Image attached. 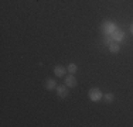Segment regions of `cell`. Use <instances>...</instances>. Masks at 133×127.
Masks as SVG:
<instances>
[{"label": "cell", "mask_w": 133, "mask_h": 127, "mask_svg": "<svg viewBox=\"0 0 133 127\" xmlns=\"http://www.w3.org/2000/svg\"><path fill=\"white\" fill-rule=\"evenodd\" d=\"M88 96H89V99L92 102H99L103 97V95H102V90L99 88H92L88 92Z\"/></svg>", "instance_id": "2"}, {"label": "cell", "mask_w": 133, "mask_h": 127, "mask_svg": "<svg viewBox=\"0 0 133 127\" xmlns=\"http://www.w3.org/2000/svg\"><path fill=\"white\" fill-rule=\"evenodd\" d=\"M66 71H68L69 74H75V72L78 71V66H77V64H69V65L66 66Z\"/></svg>", "instance_id": "10"}, {"label": "cell", "mask_w": 133, "mask_h": 127, "mask_svg": "<svg viewBox=\"0 0 133 127\" xmlns=\"http://www.w3.org/2000/svg\"><path fill=\"white\" fill-rule=\"evenodd\" d=\"M65 72H66V66H64V65H55L54 66V74H55V76H58V78L65 76Z\"/></svg>", "instance_id": "4"}, {"label": "cell", "mask_w": 133, "mask_h": 127, "mask_svg": "<svg viewBox=\"0 0 133 127\" xmlns=\"http://www.w3.org/2000/svg\"><path fill=\"white\" fill-rule=\"evenodd\" d=\"M65 85L68 88H75L77 86V78L74 76V74H69L68 76H65Z\"/></svg>", "instance_id": "5"}, {"label": "cell", "mask_w": 133, "mask_h": 127, "mask_svg": "<svg viewBox=\"0 0 133 127\" xmlns=\"http://www.w3.org/2000/svg\"><path fill=\"white\" fill-rule=\"evenodd\" d=\"M130 31H132V33H133V24H132V27H130Z\"/></svg>", "instance_id": "12"}, {"label": "cell", "mask_w": 133, "mask_h": 127, "mask_svg": "<svg viewBox=\"0 0 133 127\" xmlns=\"http://www.w3.org/2000/svg\"><path fill=\"white\" fill-rule=\"evenodd\" d=\"M115 30H116V27L112 21H103L102 25H101V33L105 34V36H112L115 33Z\"/></svg>", "instance_id": "1"}, {"label": "cell", "mask_w": 133, "mask_h": 127, "mask_svg": "<svg viewBox=\"0 0 133 127\" xmlns=\"http://www.w3.org/2000/svg\"><path fill=\"white\" fill-rule=\"evenodd\" d=\"M103 99L106 100V103H113V102H115V95L110 93V92L109 93H105L103 95Z\"/></svg>", "instance_id": "9"}, {"label": "cell", "mask_w": 133, "mask_h": 127, "mask_svg": "<svg viewBox=\"0 0 133 127\" xmlns=\"http://www.w3.org/2000/svg\"><path fill=\"white\" fill-rule=\"evenodd\" d=\"M113 41H115V40H113V37H112V36H106V37H105V44H106V45L112 44Z\"/></svg>", "instance_id": "11"}, {"label": "cell", "mask_w": 133, "mask_h": 127, "mask_svg": "<svg viewBox=\"0 0 133 127\" xmlns=\"http://www.w3.org/2000/svg\"><path fill=\"white\" fill-rule=\"evenodd\" d=\"M112 37H113V40L115 41H122L123 38H125V33H123V31H120V30H115V33L112 34Z\"/></svg>", "instance_id": "8"}, {"label": "cell", "mask_w": 133, "mask_h": 127, "mask_svg": "<svg viewBox=\"0 0 133 127\" xmlns=\"http://www.w3.org/2000/svg\"><path fill=\"white\" fill-rule=\"evenodd\" d=\"M108 48H109V51L112 54H118L119 51H120V45L118 44V41H113L112 44H109V45H108Z\"/></svg>", "instance_id": "7"}, {"label": "cell", "mask_w": 133, "mask_h": 127, "mask_svg": "<svg viewBox=\"0 0 133 127\" xmlns=\"http://www.w3.org/2000/svg\"><path fill=\"white\" fill-rule=\"evenodd\" d=\"M69 93L68 90V86L66 85H59V86H57V95H58L59 97H66Z\"/></svg>", "instance_id": "3"}, {"label": "cell", "mask_w": 133, "mask_h": 127, "mask_svg": "<svg viewBox=\"0 0 133 127\" xmlns=\"http://www.w3.org/2000/svg\"><path fill=\"white\" fill-rule=\"evenodd\" d=\"M44 88H45L47 90H54V89H57L55 79H51V78H48V79L45 81V83H44Z\"/></svg>", "instance_id": "6"}]
</instances>
